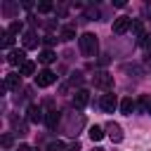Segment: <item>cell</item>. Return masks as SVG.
Listing matches in <instances>:
<instances>
[{
	"mask_svg": "<svg viewBox=\"0 0 151 151\" xmlns=\"http://www.w3.org/2000/svg\"><path fill=\"white\" fill-rule=\"evenodd\" d=\"M59 38L61 40H73L76 38V26H71V24H66V26H61V31H59Z\"/></svg>",
	"mask_w": 151,
	"mask_h": 151,
	"instance_id": "obj_12",
	"label": "cell"
},
{
	"mask_svg": "<svg viewBox=\"0 0 151 151\" xmlns=\"http://www.w3.org/2000/svg\"><path fill=\"white\" fill-rule=\"evenodd\" d=\"M42 40H45V45H52V42H54V38H52V35H45Z\"/></svg>",
	"mask_w": 151,
	"mask_h": 151,
	"instance_id": "obj_28",
	"label": "cell"
},
{
	"mask_svg": "<svg viewBox=\"0 0 151 151\" xmlns=\"http://www.w3.org/2000/svg\"><path fill=\"white\" fill-rule=\"evenodd\" d=\"M21 28H24V24H21V21H12V24L7 26V33L17 35V33H21Z\"/></svg>",
	"mask_w": 151,
	"mask_h": 151,
	"instance_id": "obj_18",
	"label": "cell"
},
{
	"mask_svg": "<svg viewBox=\"0 0 151 151\" xmlns=\"http://www.w3.org/2000/svg\"><path fill=\"white\" fill-rule=\"evenodd\" d=\"M78 45H80V52H83V57H87V59L97 57L99 40H97V35H94V33H83V35L78 38Z\"/></svg>",
	"mask_w": 151,
	"mask_h": 151,
	"instance_id": "obj_1",
	"label": "cell"
},
{
	"mask_svg": "<svg viewBox=\"0 0 151 151\" xmlns=\"http://www.w3.org/2000/svg\"><path fill=\"white\" fill-rule=\"evenodd\" d=\"M2 12H5L7 17H12V14L17 12V5H14V2H5V5H2Z\"/></svg>",
	"mask_w": 151,
	"mask_h": 151,
	"instance_id": "obj_23",
	"label": "cell"
},
{
	"mask_svg": "<svg viewBox=\"0 0 151 151\" xmlns=\"http://www.w3.org/2000/svg\"><path fill=\"white\" fill-rule=\"evenodd\" d=\"M139 45H144V47L151 45V35H149V33H142V35H139Z\"/></svg>",
	"mask_w": 151,
	"mask_h": 151,
	"instance_id": "obj_25",
	"label": "cell"
},
{
	"mask_svg": "<svg viewBox=\"0 0 151 151\" xmlns=\"http://www.w3.org/2000/svg\"><path fill=\"white\" fill-rule=\"evenodd\" d=\"M87 101H90V92H87V90H78V92L73 94V106H76V109H85Z\"/></svg>",
	"mask_w": 151,
	"mask_h": 151,
	"instance_id": "obj_10",
	"label": "cell"
},
{
	"mask_svg": "<svg viewBox=\"0 0 151 151\" xmlns=\"http://www.w3.org/2000/svg\"><path fill=\"white\" fill-rule=\"evenodd\" d=\"M137 109V104L132 101V97H125L123 101H120V113H125V116H132V111Z\"/></svg>",
	"mask_w": 151,
	"mask_h": 151,
	"instance_id": "obj_13",
	"label": "cell"
},
{
	"mask_svg": "<svg viewBox=\"0 0 151 151\" xmlns=\"http://www.w3.org/2000/svg\"><path fill=\"white\" fill-rule=\"evenodd\" d=\"M26 113H28V120L31 123H42L45 120V113H42V106L40 104H28Z\"/></svg>",
	"mask_w": 151,
	"mask_h": 151,
	"instance_id": "obj_6",
	"label": "cell"
},
{
	"mask_svg": "<svg viewBox=\"0 0 151 151\" xmlns=\"http://www.w3.org/2000/svg\"><path fill=\"white\" fill-rule=\"evenodd\" d=\"M38 12H42V14H45V12H52V2H50V0H40V2H38Z\"/></svg>",
	"mask_w": 151,
	"mask_h": 151,
	"instance_id": "obj_21",
	"label": "cell"
},
{
	"mask_svg": "<svg viewBox=\"0 0 151 151\" xmlns=\"http://www.w3.org/2000/svg\"><path fill=\"white\" fill-rule=\"evenodd\" d=\"M130 28H132V19H127V17L113 19V33H116V35H123V33H127Z\"/></svg>",
	"mask_w": 151,
	"mask_h": 151,
	"instance_id": "obj_4",
	"label": "cell"
},
{
	"mask_svg": "<svg viewBox=\"0 0 151 151\" xmlns=\"http://www.w3.org/2000/svg\"><path fill=\"white\" fill-rule=\"evenodd\" d=\"M2 146H5V149L12 146V134H2Z\"/></svg>",
	"mask_w": 151,
	"mask_h": 151,
	"instance_id": "obj_26",
	"label": "cell"
},
{
	"mask_svg": "<svg viewBox=\"0 0 151 151\" xmlns=\"http://www.w3.org/2000/svg\"><path fill=\"white\" fill-rule=\"evenodd\" d=\"M68 151H80V144H78V142H76V144H73V146H71V149H68Z\"/></svg>",
	"mask_w": 151,
	"mask_h": 151,
	"instance_id": "obj_30",
	"label": "cell"
},
{
	"mask_svg": "<svg viewBox=\"0 0 151 151\" xmlns=\"http://www.w3.org/2000/svg\"><path fill=\"white\" fill-rule=\"evenodd\" d=\"M12 42H14V35L5 31V33H2V47H5V50H9V47H12Z\"/></svg>",
	"mask_w": 151,
	"mask_h": 151,
	"instance_id": "obj_20",
	"label": "cell"
},
{
	"mask_svg": "<svg viewBox=\"0 0 151 151\" xmlns=\"http://www.w3.org/2000/svg\"><path fill=\"white\" fill-rule=\"evenodd\" d=\"M99 106H101V111H106V113H113L120 104H118V99H116V94H104L101 99H99Z\"/></svg>",
	"mask_w": 151,
	"mask_h": 151,
	"instance_id": "obj_5",
	"label": "cell"
},
{
	"mask_svg": "<svg viewBox=\"0 0 151 151\" xmlns=\"http://www.w3.org/2000/svg\"><path fill=\"white\" fill-rule=\"evenodd\" d=\"M149 113H151V109H149Z\"/></svg>",
	"mask_w": 151,
	"mask_h": 151,
	"instance_id": "obj_32",
	"label": "cell"
},
{
	"mask_svg": "<svg viewBox=\"0 0 151 151\" xmlns=\"http://www.w3.org/2000/svg\"><path fill=\"white\" fill-rule=\"evenodd\" d=\"M19 151H35V149H33V146H26V144H21V146H19Z\"/></svg>",
	"mask_w": 151,
	"mask_h": 151,
	"instance_id": "obj_29",
	"label": "cell"
},
{
	"mask_svg": "<svg viewBox=\"0 0 151 151\" xmlns=\"http://www.w3.org/2000/svg\"><path fill=\"white\" fill-rule=\"evenodd\" d=\"M132 31L134 33H142V21H132Z\"/></svg>",
	"mask_w": 151,
	"mask_h": 151,
	"instance_id": "obj_27",
	"label": "cell"
},
{
	"mask_svg": "<svg viewBox=\"0 0 151 151\" xmlns=\"http://www.w3.org/2000/svg\"><path fill=\"white\" fill-rule=\"evenodd\" d=\"M92 83H94V87H99V90H111V87H113V76L99 71V73L92 76Z\"/></svg>",
	"mask_w": 151,
	"mask_h": 151,
	"instance_id": "obj_2",
	"label": "cell"
},
{
	"mask_svg": "<svg viewBox=\"0 0 151 151\" xmlns=\"http://www.w3.org/2000/svg\"><path fill=\"white\" fill-rule=\"evenodd\" d=\"M137 109H139V111H142V113H146V111H149V109H151V104H149V99H146V97H142V99H139V101H137Z\"/></svg>",
	"mask_w": 151,
	"mask_h": 151,
	"instance_id": "obj_22",
	"label": "cell"
},
{
	"mask_svg": "<svg viewBox=\"0 0 151 151\" xmlns=\"http://www.w3.org/2000/svg\"><path fill=\"white\" fill-rule=\"evenodd\" d=\"M47 151H66V144L59 142V139H57V142H50V144H47Z\"/></svg>",
	"mask_w": 151,
	"mask_h": 151,
	"instance_id": "obj_19",
	"label": "cell"
},
{
	"mask_svg": "<svg viewBox=\"0 0 151 151\" xmlns=\"http://www.w3.org/2000/svg\"><path fill=\"white\" fill-rule=\"evenodd\" d=\"M24 47H26V50L38 47V35H35V31H26V33H24Z\"/></svg>",
	"mask_w": 151,
	"mask_h": 151,
	"instance_id": "obj_11",
	"label": "cell"
},
{
	"mask_svg": "<svg viewBox=\"0 0 151 151\" xmlns=\"http://www.w3.org/2000/svg\"><path fill=\"white\" fill-rule=\"evenodd\" d=\"M7 61H9L12 66H19V68H21V64H26V52H24V50H9Z\"/></svg>",
	"mask_w": 151,
	"mask_h": 151,
	"instance_id": "obj_7",
	"label": "cell"
},
{
	"mask_svg": "<svg viewBox=\"0 0 151 151\" xmlns=\"http://www.w3.org/2000/svg\"><path fill=\"white\" fill-rule=\"evenodd\" d=\"M101 137H104V127H99V125H92V127H90V139H92V142H99Z\"/></svg>",
	"mask_w": 151,
	"mask_h": 151,
	"instance_id": "obj_16",
	"label": "cell"
},
{
	"mask_svg": "<svg viewBox=\"0 0 151 151\" xmlns=\"http://www.w3.org/2000/svg\"><path fill=\"white\" fill-rule=\"evenodd\" d=\"M19 85H21V73H7L2 90H19Z\"/></svg>",
	"mask_w": 151,
	"mask_h": 151,
	"instance_id": "obj_8",
	"label": "cell"
},
{
	"mask_svg": "<svg viewBox=\"0 0 151 151\" xmlns=\"http://www.w3.org/2000/svg\"><path fill=\"white\" fill-rule=\"evenodd\" d=\"M12 125H14L17 130H19V134H26V125H24V123H21L19 118H12Z\"/></svg>",
	"mask_w": 151,
	"mask_h": 151,
	"instance_id": "obj_24",
	"label": "cell"
},
{
	"mask_svg": "<svg viewBox=\"0 0 151 151\" xmlns=\"http://www.w3.org/2000/svg\"><path fill=\"white\" fill-rule=\"evenodd\" d=\"M45 123H47V127H50V130H54V127L59 125V111H47Z\"/></svg>",
	"mask_w": 151,
	"mask_h": 151,
	"instance_id": "obj_14",
	"label": "cell"
},
{
	"mask_svg": "<svg viewBox=\"0 0 151 151\" xmlns=\"http://www.w3.org/2000/svg\"><path fill=\"white\" fill-rule=\"evenodd\" d=\"M33 71H35V64H33V61L21 64V68H19V73H21V76H33Z\"/></svg>",
	"mask_w": 151,
	"mask_h": 151,
	"instance_id": "obj_17",
	"label": "cell"
},
{
	"mask_svg": "<svg viewBox=\"0 0 151 151\" xmlns=\"http://www.w3.org/2000/svg\"><path fill=\"white\" fill-rule=\"evenodd\" d=\"M106 134H109V139L116 142V144L123 142V127H120L118 123H109V125H106Z\"/></svg>",
	"mask_w": 151,
	"mask_h": 151,
	"instance_id": "obj_9",
	"label": "cell"
},
{
	"mask_svg": "<svg viewBox=\"0 0 151 151\" xmlns=\"http://www.w3.org/2000/svg\"><path fill=\"white\" fill-rule=\"evenodd\" d=\"M149 57H151V50H149Z\"/></svg>",
	"mask_w": 151,
	"mask_h": 151,
	"instance_id": "obj_31",
	"label": "cell"
},
{
	"mask_svg": "<svg viewBox=\"0 0 151 151\" xmlns=\"http://www.w3.org/2000/svg\"><path fill=\"white\" fill-rule=\"evenodd\" d=\"M54 80H57V73H52L50 68H45V71H40V73L35 76V85H38V87H50Z\"/></svg>",
	"mask_w": 151,
	"mask_h": 151,
	"instance_id": "obj_3",
	"label": "cell"
},
{
	"mask_svg": "<svg viewBox=\"0 0 151 151\" xmlns=\"http://www.w3.org/2000/svg\"><path fill=\"white\" fill-rule=\"evenodd\" d=\"M38 59H40V64H52V61H54V59H57V54H54V52H52V50H42V52H40V57H38Z\"/></svg>",
	"mask_w": 151,
	"mask_h": 151,
	"instance_id": "obj_15",
	"label": "cell"
}]
</instances>
